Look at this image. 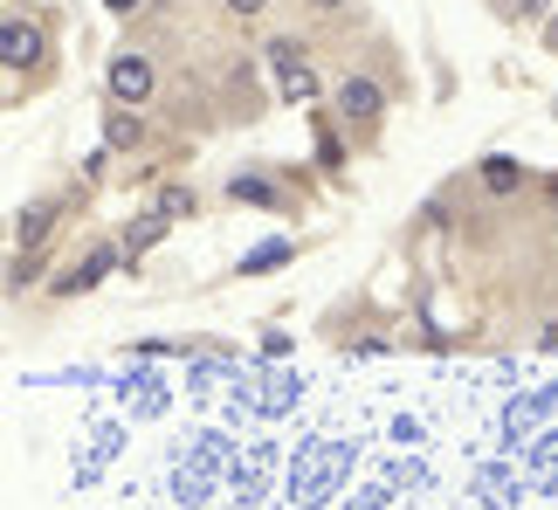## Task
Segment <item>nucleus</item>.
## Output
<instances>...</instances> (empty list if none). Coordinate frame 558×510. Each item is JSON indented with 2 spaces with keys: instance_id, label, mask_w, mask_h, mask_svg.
Listing matches in <instances>:
<instances>
[{
  "instance_id": "5",
  "label": "nucleus",
  "mask_w": 558,
  "mask_h": 510,
  "mask_svg": "<svg viewBox=\"0 0 558 510\" xmlns=\"http://www.w3.org/2000/svg\"><path fill=\"white\" fill-rule=\"evenodd\" d=\"M469 180H476V194H489V201H518L531 186V166H518L510 153H489V159L469 166Z\"/></svg>"
},
{
  "instance_id": "19",
  "label": "nucleus",
  "mask_w": 558,
  "mask_h": 510,
  "mask_svg": "<svg viewBox=\"0 0 558 510\" xmlns=\"http://www.w3.org/2000/svg\"><path fill=\"white\" fill-rule=\"evenodd\" d=\"M538 345H551V352H558V317H551V325L538 331Z\"/></svg>"
},
{
  "instance_id": "9",
  "label": "nucleus",
  "mask_w": 558,
  "mask_h": 510,
  "mask_svg": "<svg viewBox=\"0 0 558 510\" xmlns=\"http://www.w3.org/2000/svg\"><path fill=\"white\" fill-rule=\"evenodd\" d=\"M304 8V21H317L325 35H345L352 21H366V0H296Z\"/></svg>"
},
{
  "instance_id": "8",
  "label": "nucleus",
  "mask_w": 558,
  "mask_h": 510,
  "mask_svg": "<svg viewBox=\"0 0 558 510\" xmlns=\"http://www.w3.org/2000/svg\"><path fill=\"white\" fill-rule=\"evenodd\" d=\"M145 138H153L145 111H132V104H111V118H104V145H111V153H138Z\"/></svg>"
},
{
  "instance_id": "18",
  "label": "nucleus",
  "mask_w": 558,
  "mask_h": 510,
  "mask_svg": "<svg viewBox=\"0 0 558 510\" xmlns=\"http://www.w3.org/2000/svg\"><path fill=\"white\" fill-rule=\"evenodd\" d=\"M104 8H111L118 21H132V14H145V0H104Z\"/></svg>"
},
{
  "instance_id": "15",
  "label": "nucleus",
  "mask_w": 558,
  "mask_h": 510,
  "mask_svg": "<svg viewBox=\"0 0 558 510\" xmlns=\"http://www.w3.org/2000/svg\"><path fill=\"white\" fill-rule=\"evenodd\" d=\"M558 0H510V21H551Z\"/></svg>"
},
{
  "instance_id": "13",
  "label": "nucleus",
  "mask_w": 558,
  "mask_h": 510,
  "mask_svg": "<svg viewBox=\"0 0 558 510\" xmlns=\"http://www.w3.org/2000/svg\"><path fill=\"white\" fill-rule=\"evenodd\" d=\"M290 255H296V242H263V248H255V255H248V263H242V276H263V269H283V263H290Z\"/></svg>"
},
{
  "instance_id": "20",
  "label": "nucleus",
  "mask_w": 558,
  "mask_h": 510,
  "mask_svg": "<svg viewBox=\"0 0 558 510\" xmlns=\"http://www.w3.org/2000/svg\"><path fill=\"white\" fill-rule=\"evenodd\" d=\"M545 49H551V56H558V14H551V21H545Z\"/></svg>"
},
{
  "instance_id": "12",
  "label": "nucleus",
  "mask_w": 558,
  "mask_h": 510,
  "mask_svg": "<svg viewBox=\"0 0 558 510\" xmlns=\"http://www.w3.org/2000/svg\"><path fill=\"white\" fill-rule=\"evenodd\" d=\"M159 235H166V215H159V207H153V215H138L132 228H124V255H132V263H138V255L153 248Z\"/></svg>"
},
{
  "instance_id": "17",
  "label": "nucleus",
  "mask_w": 558,
  "mask_h": 510,
  "mask_svg": "<svg viewBox=\"0 0 558 510\" xmlns=\"http://www.w3.org/2000/svg\"><path fill=\"white\" fill-rule=\"evenodd\" d=\"M538 201H545L551 215H558V173H538Z\"/></svg>"
},
{
  "instance_id": "21",
  "label": "nucleus",
  "mask_w": 558,
  "mask_h": 510,
  "mask_svg": "<svg viewBox=\"0 0 558 510\" xmlns=\"http://www.w3.org/2000/svg\"><path fill=\"white\" fill-rule=\"evenodd\" d=\"M497 14H504V0H497Z\"/></svg>"
},
{
  "instance_id": "11",
  "label": "nucleus",
  "mask_w": 558,
  "mask_h": 510,
  "mask_svg": "<svg viewBox=\"0 0 558 510\" xmlns=\"http://www.w3.org/2000/svg\"><path fill=\"white\" fill-rule=\"evenodd\" d=\"M159 215L166 221H193V215H201V194H193V186H180V180H159Z\"/></svg>"
},
{
  "instance_id": "16",
  "label": "nucleus",
  "mask_w": 558,
  "mask_h": 510,
  "mask_svg": "<svg viewBox=\"0 0 558 510\" xmlns=\"http://www.w3.org/2000/svg\"><path fill=\"white\" fill-rule=\"evenodd\" d=\"M221 8H228L234 21H263V14H269V0H221Z\"/></svg>"
},
{
  "instance_id": "3",
  "label": "nucleus",
  "mask_w": 558,
  "mask_h": 510,
  "mask_svg": "<svg viewBox=\"0 0 558 510\" xmlns=\"http://www.w3.org/2000/svg\"><path fill=\"white\" fill-rule=\"evenodd\" d=\"M0 62H8V76H41V70H49V35H41V21L35 14H8V21H0Z\"/></svg>"
},
{
  "instance_id": "14",
  "label": "nucleus",
  "mask_w": 558,
  "mask_h": 510,
  "mask_svg": "<svg viewBox=\"0 0 558 510\" xmlns=\"http://www.w3.org/2000/svg\"><path fill=\"white\" fill-rule=\"evenodd\" d=\"M317 153H325V166H345V145H338V118L331 111L317 118Z\"/></svg>"
},
{
  "instance_id": "2",
  "label": "nucleus",
  "mask_w": 558,
  "mask_h": 510,
  "mask_svg": "<svg viewBox=\"0 0 558 510\" xmlns=\"http://www.w3.org/2000/svg\"><path fill=\"white\" fill-rule=\"evenodd\" d=\"M159 56L153 49H118L111 70H104V90H111V104H132V111H145V104H159Z\"/></svg>"
},
{
  "instance_id": "10",
  "label": "nucleus",
  "mask_w": 558,
  "mask_h": 510,
  "mask_svg": "<svg viewBox=\"0 0 558 510\" xmlns=\"http://www.w3.org/2000/svg\"><path fill=\"white\" fill-rule=\"evenodd\" d=\"M49 235H56V201H35V207H21V215H14V242L21 248H41Z\"/></svg>"
},
{
  "instance_id": "7",
  "label": "nucleus",
  "mask_w": 558,
  "mask_h": 510,
  "mask_svg": "<svg viewBox=\"0 0 558 510\" xmlns=\"http://www.w3.org/2000/svg\"><path fill=\"white\" fill-rule=\"evenodd\" d=\"M111 263H118V248L111 242H97L83 263H70L62 269V283H56V296H83V290H97V276H111Z\"/></svg>"
},
{
  "instance_id": "1",
  "label": "nucleus",
  "mask_w": 558,
  "mask_h": 510,
  "mask_svg": "<svg viewBox=\"0 0 558 510\" xmlns=\"http://www.w3.org/2000/svg\"><path fill=\"white\" fill-rule=\"evenodd\" d=\"M386 104H393V90H386V76H373V70H345V76L331 83V118H338V132H345L359 153H373V145H379Z\"/></svg>"
},
{
  "instance_id": "6",
  "label": "nucleus",
  "mask_w": 558,
  "mask_h": 510,
  "mask_svg": "<svg viewBox=\"0 0 558 510\" xmlns=\"http://www.w3.org/2000/svg\"><path fill=\"white\" fill-rule=\"evenodd\" d=\"M228 201L234 207H276V215H290V201L276 194L269 166H242V173H228Z\"/></svg>"
},
{
  "instance_id": "4",
  "label": "nucleus",
  "mask_w": 558,
  "mask_h": 510,
  "mask_svg": "<svg viewBox=\"0 0 558 510\" xmlns=\"http://www.w3.org/2000/svg\"><path fill=\"white\" fill-rule=\"evenodd\" d=\"M263 56L276 62V83H283V97H290V104L317 97V70H311V49H304V41H296V35H276Z\"/></svg>"
}]
</instances>
